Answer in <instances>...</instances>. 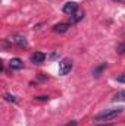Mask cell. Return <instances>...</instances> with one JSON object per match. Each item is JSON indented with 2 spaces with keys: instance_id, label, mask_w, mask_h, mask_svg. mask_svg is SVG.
<instances>
[{
  "instance_id": "1",
  "label": "cell",
  "mask_w": 125,
  "mask_h": 126,
  "mask_svg": "<svg viewBox=\"0 0 125 126\" xmlns=\"http://www.w3.org/2000/svg\"><path fill=\"white\" fill-rule=\"evenodd\" d=\"M122 111H124V107L106 109V110H102L100 113H97V114L94 116V120H96V122H100V120H112V119L118 117Z\"/></svg>"
},
{
  "instance_id": "2",
  "label": "cell",
  "mask_w": 125,
  "mask_h": 126,
  "mask_svg": "<svg viewBox=\"0 0 125 126\" xmlns=\"http://www.w3.org/2000/svg\"><path fill=\"white\" fill-rule=\"evenodd\" d=\"M7 40H9V43L15 44V46H18V47H22V48H27V47H28L27 38H25L24 35H21V34H12Z\"/></svg>"
},
{
  "instance_id": "3",
  "label": "cell",
  "mask_w": 125,
  "mask_h": 126,
  "mask_svg": "<svg viewBox=\"0 0 125 126\" xmlns=\"http://www.w3.org/2000/svg\"><path fill=\"white\" fill-rule=\"evenodd\" d=\"M72 70V62L69 60V59H62L61 63H59V75H68L69 72Z\"/></svg>"
},
{
  "instance_id": "4",
  "label": "cell",
  "mask_w": 125,
  "mask_h": 126,
  "mask_svg": "<svg viewBox=\"0 0 125 126\" xmlns=\"http://www.w3.org/2000/svg\"><path fill=\"white\" fill-rule=\"evenodd\" d=\"M62 10H63V13H66V15H71V16H72V15L78 10V4H77V3H74V1H68V3L63 6Z\"/></svg>"
},
{
  "instance_id": "5",
  "label": "cell",
  "mask_w": 125,
  "mask_h": 126,
  "mask_svg": "<svg viewBox=\"0 0 125 126\" xmlns=\"http://www.w3.org/2000/svg\"><path fill=\"white\" fill-rule=\"evenodd\" d=\"M9 67H10L12 70H19V69L24 67V62H22L19 57H13V59L9 62Z\"/></svg>"
},
{
  "instance_id": "6",
  "label": "cell",
  "mask_w": 125,
  "mask_h": 126,
  "mask_svg": "<svg viewBox=\"0 0 125 126\" xmlns=\"http://www.w3.org/2000/svg\"><path fill=\"white\" fill-rule=\"evenodd\" d=\"M44 60H46V54H44V53H41V51H35V53L31 56V62L35 63V64L43 63Z\"/></svg>"
},
{
  "instance_id": "7",
  "label": "cell",
  "mask_w": 125,
  "mask_h": 126,
  "mask_svg": "<svg viewBox=\"0 0 125 126\" xmlns=\"http://www.w3.org/2000/svg\"><path fill=\"white\" fill-rule=\"evenodd\" d=\"M69 28H71V25H69V24H66V22H61V24H56V25L53 27V31L59 32V34H63V32L68 31Z\"/></svg>"
},
{
  "instance_id": "8",
  "label": "cell",
  "mask_w": 125,
  "mask_h": 126,
  "mask_svg": "<svg viewBox=\"0 0 125 126\" xmlns=\"http://www.w3.org/2000/svg\"><path fill=\"white\" fill-rule=\"evenodd\" d=\"M106 67H107V63H100V64H99V66H97V67L94 69V72H93L94 78H99V76L102 75V72H103V70H104Z\"/></svg>"
},
{
  "instance_id": "9",
  "label": "cell",
  "mask_w": 125,
  "mask_h": 126,
  "mask_svg": "<svg viewBox=\"0 0 125 126\" xmlns=\"http://www.w3.org/2000/svg\"><path fill=\"white\" fill-rule=\"evenodd\" d=\"M84 18V12L83 10H77L74 15H72V22L75 24V22H78V21H81Z\"/></svg>"
},
{
  "instance_id": "10",
  "label": "cell",
  "mask_w": 125,
  "mask_h": 126,
  "mask_svg": "<svg viewBox=\"0 0 125 126\" xmlns=\"http://www.w3.org/2000/svg\"><path fill=\"white\" fill-rule=\"evenodd\" d=\"M113 101H125V90H124V91L116 93L115 97H113Z\"/></svg>"
},
{
  "instance_id": "11",
  "label": "cell",
  "mask_w": 125,
  "mask_h": 126,
  "mask_svg": "<svg viewBox=\"0 0 125 126\" xmlns=\"http://www.w3.org/2000/svg\"><path fill=\"white\" fill-rule=\"evenodd\" d=\"M3 97H4V100H6V101H9V103H16V101H18V100H16V97H15V95L9 94V93H6V94L3 95Z\"/></svg>"
},
{
  "instance_id": "12",
  "label": "cell",
  "mask_w": 125,
  "mask_h": 126,
  "mask_svg": "<svg viewBox=\"0 0 125 126\" xmlns=\"http://www.w3.org/2000/svg\"><path fill=\"white\" fill-rule=\"evenodd\" d=\"M116 50H118V53H121V54H124V53H125V44H124V43H121V44H118V48H116Z\"/></svg>"
},
{
  "instance_id": "13",
  "label": "cell",
  "mask_w": 125,
  "mask_h": 126,
  "mask_svg": "<svg viewBox=\"0 0 125 126\" xmlns=\"http://www.w3.org/2000/svg\"><path fill=\"white\" fill-rule=\"evenodd\" d=\"M116 81H118V82H122V84H125V73H124V75H119V76L116 78Z\"/></svg>"
},
{
  "instance_id": "14",
  "label": "cell",
  "mask_w": 125,
  "mask_h": 126,
  "mask_svg": "<svg viewBox=\"0 0 125 126\" xmlns=\"http://www.w3.org/2000/svg\"><path fill=\"white\" fill-rule=\"evenodd\" d=\"M35 100H43L44 101V100H47V97H35Z\"/></svg>"
},
{
  "instance_id": "15",
  "label": "cell",
  "mask_w": 125,
  "mask_h": 126,
  "mask_svg": "<svg viewBox=\"0 0 125 126\" xmlns=\"http://www.w3.org/2000/svg\"><path fill=\"white\" fill-rule=\"evenodd\" d=\"M97 126H113V123H103V125H97Z\"/></svg>"
},
{
  "instance_id": "16",
  "label": "cell",
  "mask_w": 125,
  "mask_h": 126,
  "mask_svg": "<svg viewBox=\"0 0 125 126\" xmlns=\"http://www.w3.org/2000/svg\"><path fill=\"white\" fill-rule=\"evenodd\" d=\"M66 126H77V122H72V123H69V125H66Z\"/></svg>"
},
{
  "instance_id": "17",
  "label": "cell",
  "mask_w": 125,
  "mask_h": 126,
  "mask_svg": "<svg viewBox=\"0 0 125 126\" xmlns=\"http://www.w3.org/2000/svg\"><path fill=\"white\" fill-rule=\"evenodd\" d=\"M116 1H124V0H116Z\"/></svg>"
}]
</instances>
